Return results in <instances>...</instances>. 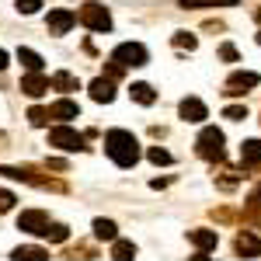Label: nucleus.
<instances>
[{
	"label": "nucleus",
	"mask_w": 261,
	"mask_h": 261,
	"mask_svg": "<svg viewBox=\"0 0 261 261\" xmlns=\"http://www.w3.org/2000/svg\"><path fill=\"white\" fill-rule=\"evenodd\" d=\"M188 237H192V244L199 247V251H213L216 247V230H188Z\"/></svg>",
	"instance_id": "nucleus-14"
},
{
	"label": "nucleus",
	"mask_w": 261,
	"mask_h": 261,
	"mask_svg": "<svg viewBox=\"0 0 261 261\" xmlns=\"http://www.w3.org/2000/svg\"><path fill=\"white\" fill-rule=\"evenodd\" d=\"M53 87V81L49 77H42V70H35V73H28L24 81H21V91L28 94V98H42L45 91Z\"/></svg>",
	"instance_id": "nucleus-9"
},
{
	"label": "nucleus",
	"mask_w": 261,
	"mask_h": 261,
	"mask_svg": "<svg viewBox=\"0 0 261 261\" xmlns=\"http://www.w3.org/2000/svg\"><path fill=\"white\" fill-rule=\"evenodd\" d=\"M174 45H178V49H188V53H192V49L199 45V39H195V35H188V32H178V35H174Z\"/></svg>",
	"instance_id": "nucleus-25"
},
{
	"label": "nucleus",
	"mask_w": 261,
	"mask_h": 261,
	"mask_svg": "<svg viewBox=\"0 0 261 261\" xmlns=\"http://www.w3.org/2000/svg\"><path fill=\"white\" fill-rule=\"evenodd\" d=\"M73 24H77V14H73V11H66V7H56V11H49V18H45V28H49V35H66Z\"/></svg>",
	"instance_id": "nucleus-6"
},
{
	"label": "nucleus",
	"mask_w": 261,
	"mask_h": 261,
	"mask_svg": "<svg viewBox=\"0 0 261 261\" xmlns=\"http://www.w3.org/2000/svg\"><path fill=\"white\" fill-rule=\"evenodd\" d=\"M94 237H98V241H115V223L112 220H94Z\"/></svg>",
	"instance_id": "nucleus-21"
},
{
	"label": "nucleus",
	"mask_w": 261,
	"mask_h": 261,
	"mask_svg": "<svg viewBox=\"0 0 261 261\" xmlns=\"http://www.w3.org/2000/svg\"><path fill=\"white\" fill-rule=\"evenodd\" d=\"M11 261H49V254H45L42 247H18V251L11 254Z\"/></svg>",
	"instance_id": "nucleus-17"
},
{
	"label": "nucleus",
	"mask_w": 261,
	"mask_h": 261,
	"mask_svg": "<svg viewBox=\"0 0 261 261\" xmlns=\"http://www.w3.org/2000/svg\"><path fill=\"white\" fill-rule=\"evenodd\" d=\"M178 4L188 11V7H233V4H241V0H178Z\"/></svg>",
	"instance_id": "nucleus-20"
},
{
	"label": "nucleus",
	"mask_w": 261,
	"mask_h": 261,
	"mask_svg": "<svg viewBox=\"0 0 261 261\" xmlns=\"http://www.w3.org/2000/svg\"><path fill=\"white\" fill-rule=\"evenodd\" d=\"M112 60L119 63V66H146V49H143L140 42H122L119 49L112 53Z\"/></svg>",
	"instance_id": "nucleus-4"
},
{
	"label": "nucleus",
	"mask_w": 261,
	"mask_h": 261,
	"mask_svg": "<svg viewBox=\"0 0 261 261\" xmlns=\"http://www.w3.org/2000/svg\"><path fill=\"white\" fill-rule=\"evenodd\" d=\"M195 146H199L202 161H223V133L216 125H205L199 133V140H195Z\"/></svg>",
	"instance_id": "nucleus-2"
},
{
	"label": "nucleus",
	"mask_w": 261,
	"mask_h": 261,
	"mask_svg": "<svg viewBox=\"0 0 261 261\" xmlns=\"http://www.w3.org/2000/svg\"><path fill=\"white\" fill-rule=\"evenodd\" d=\"M49 146H60L66 153H73V150H84V136L77 129H66V125H56V129H49Z\"/></svg>",
	"instance_id": "nucleus-5"
},
{
	"label": "nucleus",
	"mask_w": 261,
	"mask_h": 261,
	"mask_svg": "<svg viewBox=\"0 0 261 261\" xmlns=\"http://www.w3.org/2000/svg\"><path fill=\"white\" fill-rule=\"evenodd\" d=\"M18 63L28 70V73L42 70V56H39V53H32V49H18Z\"/></svg>",
	"instance_id": "nucleus-18"
},
{
	"label": "nucleus",
	"mask_w": 261,
	"mask_h": 261,
	"mask_svg": "<svg viewBox=\"0 0 261 261\" xmlns=\"http://www.w3.org/2000/svg\"><path fill=\"white\" fill-rule=\"evenodd\" d=\"M14 7H18L21 14H35V11H39V7H42V0H18Z\"/></svg>",
	"instance_id": "nucleus-28"
},
{
	"label": "nucleus",
	"mask_w": 261,
	"mask_h": 261,
	"mask_svg": "<svg viewBox=\"0 0 261 261\" xmlns=\"http://www.w3.org/2000/svg\"><path fill=\"white\" fill-rule=\"evenodd\" d=\"M91 98L98 101V105H108V101H115V84L98 77V81L91 84Z\"/></svg>",
	"instance_id": "nucleus-12"
},
{
	"label": "nucleus",
	"mask_w": 261,
	"mask_h": 261,
	"mask_svg": "<svg viewBox=\"0 0 261 261\" xmlns=\"http://www.w3.org/2000/svg\"><path fill=\"white\" fill-rule=\"evenodd\" d=\"M258 45H261V32H258Z\"/></svg>",
	"instance_id": "nucleus-35"
},
{
	"label": "nucleus",
	"mask_w": 261,
	"mask_h": 261,
	"mask_svg": "<svg viewBox=\"0 0 261 261\" xmlns=\"http://www.w3.org/2000/svg\"><path fill=\"white\" fill-rule=\"evenodd\" d=\"M133 258H136V244L115 241V247H112V261H133Z\"/></svg>",
	"instance_id": "nucleus-19"
},
{
	"label": "nucleus",
	"mask_w": 261,
	"mask_h": 261,
	"mask_svg": "<svg viewBox=\"0 0 261 261\" xmlns=\"http://www.w3.org/2000/svg\"><path fill=\"white\" fill-rule=\"evenodd\" d=\"M49 119H53L49 108H32V112H28V122H32V125H45Z\"/></svg>",
	"instance_id": "nucleus-24"
},
{
	"label": "nucleus",
	"mask_w": 261,
	"mask_h": 261,
	"mask_svg": "<svg viewBox=\"0 0 261 261\" xmlns=\"http://www.w3.org/2000/svg\"><path fill=\"white\" fill-rule=\"evenodd\" d=\"M223 115H226V119H233V122H241V119H247V105H230Z\"/></svg>",
	"instance_id": "nucleus-27"
},
{
	"label": "nucleus",
	"mask_w": 261,
	"mask_h": 261,
	"mask_svg": "<svg viewBox=\"0 0 261 261\" xmlns=\"http://www.w3.org/2000/svg\"><path fill=\"white\" fill-rule=\"evenodd\" d=\"M0 70H7V53L0 49Z\"/></svg>",
	"instance_id": "nucleus-32"
},
{
	"label": "nucleus",
	"mask_w": 261,
	"mask_h": 261,
	"mask_svg": "<svg viewBox=\"0 0 261 261\" xmlns=\"http://www.w3.org/2000/svg\"><path fill=\"white\" fill-rule=\"evenodd\" d=\"M45 226H49V216H45L42 209H28V213H21V216H18V230H28V233H45Z\"/></svg>",
	"instance_id": "nucleus-7"
},
{
	"label": "nucleus",
	"mask_w": 261,
	"mask_h": 261,
	"mask_svg": "<svg viewBox=\"0 0 261 261\" xmlns=\"http://www.w3.org/2000/svg\"><path fill=\"white\" fill-rule=\"evenodd\" d=\"M42 237H45V241H66V237H70V230H66L63 223H49Z\"/></svg>",
	"instance_id": "nucleus-23"
},
{
	"label": "nucleus",
	"mask_w": 261,
	"mask_h": 261,
	"mask_svg": "<svg viewBox=\"0 0 261 261\" xmlns=\"http://www.w3.org/2000/svg\"><path fill=\"white\" fill-rule=\"evenodd\" d=\"M241 164L244 167H258L261 164V140H247L241 146Z\"/></svg>",
	"instance_id": "nucleus-13"
},
{
	"label": "nucleus",
	"mask_w": 261,
	"mask_h": 261,
	"mask_svg": "<svg viewBox=\"0 0 261 261\" xmlns=\"http://www.w3.org/2000/svg\"><path fill=\"white\" fill-rule=\"evenodd\" d=\"M178 112H181V119H185V122H205V119H209V108H205L199 98H185L178 105Z\"/></svg>",
	"instance_id": "nucleus-10"
},
{
	"label": "nucleus",
	"mask_w": 261,
	"mask_h": 261,
	"mask_svg": "<svg viewBox=\"0 0 261 261\" xmlns=\"http://www.w3.org/2000/svg\"><path fill=\"white\" fill-rule=\"evenodd\" d=\"M233 251H237L241 258H261V237H254V233L244 230L241 237L233 241Z\"/></svg>",
	"instance_id": "nucleus-11"
},
{
	"label": "nucleus",
	"mask_w": 261,
	"mask_h": 261,
	"mask_svg": "<svg viewBox=\"0 0 261 261\" xmlns=\"http://www.w3.org/2000/svg\"><path fill=\"white\" fill-rule=\"evenodd\" d=\"M254 18H258V21H261V11H258V14H254Z\"/></svg>",
	"instance_id": "nucleus-34"
},
{
	"label": "nucleus",
	"mask_w": 261,
	"mask_h": 261,
	"mask_svg": "<svg viewBox=\"0 0 261 261\" xmlns=\"http://www.w3.org/2000/svg\"><path fill=\"white\" fill-rule=\"evenodd\" d=\"M146 157H150L153 164H171V161H174V157H171L164 146H150V153H146Z\"/></svg>",
	"instance_id": "nucleus-26"
},
{
	"label": "nucleus",
	"mask_w": 261,
	"mask_h": 261,
	"mask_svg": "<svg viewBox=\"0 0 261 261\" xmlns=\"http://www.w3.org/2000/svg\"><path fill=\"white\" fill-rule=\"evenodd\" d=\"M247 209H251V213H261V188L251 195V205H247Z\"/></svg>",
	"instance_id": "nucleus-31"
},
{
	"label": "nucleus",
	"mask_w": 261,
	"mask_h": 261,
	"mask_svg": "<svg viewBox=\"0 0 261 261\" xmlns=\"http://www.w3.org/2000/svg\"><path fill=\"white\" fill-rule=\"evenodd\" d=\"M188 261H209V258H205V251H199L195 258H188Z\"/></svg>",
	"instance_id": "nucleus-33"
},
{
	"label": "nucleus",
	"mask_w": 261,
	"mask_h": 261,
	"mask_svg": "<svg viewBox=\"0 0 261 261\" xmlns=\"http://www.w3.org/2000/svg\"><path fill=\"white\" fill-rule=\"evenodd\" d=\"M220 56H223L226 63H237V49H233V45L226 42V45H220Z\"/></svg>",
	"instance_id": "nucleus-29"
},
{
	"label": "nucleus",
	"mask_w": 261,
	"mask_h": 261,
	"mask_svg": "<svg viewBox=\"0 0 261 261\" xmlns=\"http://www.w3.org/2000/svg\"><path fill=\"white\" fill-rule=\"evenodd\" d=\"M11 205H14V195H11V192H4V188H0V213H7V209H11Z\"/></svg>",
	"instance_id": "nucleus-30"
},
{
	"label": "nucleus",
	"mask_w": 261,
	"mask_h": 261,
	"mask_svg": "<svg viewBox=\"0 0 261 261\" xmlns=\"http://www.w3.org/2000/svg\"><path fill=\"white\" fill-rule=\"evenodd\" d=\"M105 150H108V157L119 164V167H133V164L140 161V143H136L133 133H125V129H112L105 136Z\"/></svg>",
	"instance_id": "nucleus-1"
},
{
	"label": "nucleus",
	"mask_w": 261,
	"mask_h": 261,
	"mask_svg": "<svg viewBox=\"0 0 261 261\" xmlns=\"http://www.w3.org/2000/svg\"><path fill=\"white\" fill-rule=\"evenodd\" d=\"M49 112H53V119H63V122L81 119V108H77V101H56Z\"/></svg>",
	"instance_id": "nucleus-15"
},
{
	"label": "nucleus",
	"mask_w": 261,
	"mask_h": 261,
	"mask_svg": "<svg viewBox=\"0 0 261 261\" xmlns=\"http://www.w3.org/2000/svg\"><path fill=\"white\" fill-rule=\"evenodd\" d=\"M129 94H133V101H140V105H153V101H157V91H153L150 84H133Z\"/></svg>",
	"instance_id": "nucleus-16"
},
{
	"label": "nucleus",
	"mask_w": 261,
	"mask_h": 261,
	"mask_svg": "<svg viewBox=\"0 0 261 261\" xmlns=\"http://www.w3.org/2000/svg\"><path fill=\"white\" fill-rule=\"evenodd\" d=\"M81 24H87L91 32H112V14L101 7V4H84L81 14H77Z\"/></svg>",
	"instance_id": "nucleus-3"
},
{
	"label": "nucleus",
	"mask_w": 261,
	"mask_h": 261,
	"mask_svg": "<svg viewBox=\"0 0 261 261\" xmlns=\"http://www.w3.org/2000/svg\"><path fill=\"white\" fill-rule=\"evenodd\" d=\"M258 73H251V70H247V73H233V77H230V81H226V94H247V91H251V87H258Z\"/></svg>",
	"instance_id": "nucleus-8"
},
{
	"label": "nucleus",
	"mask_w": 261,
	"mask_h": 261,
	"mask_svg": "<svg viewBox=\"0 0 261 261\" xmlns=\"http://www.w3.org/2000/svg\"><path fill=\"white\" fill-rule=\"evenodd\" d=\"M53 87H60V91H81V84H77L73 73H56L53 77Z\"/></svg>",
	"instance_id": "nucleus-22"
}]
</instances>
